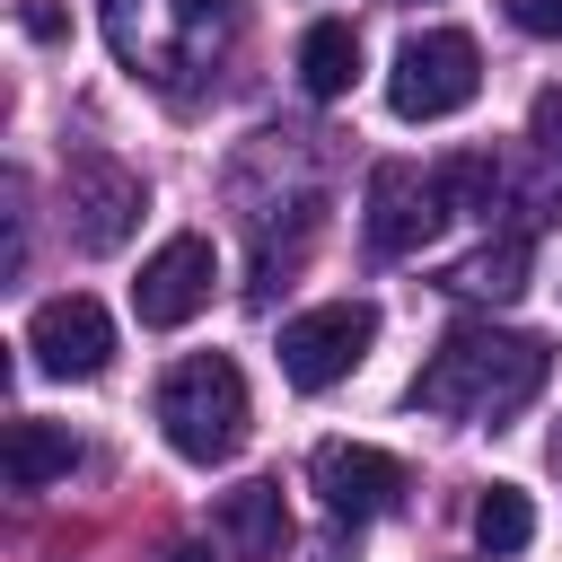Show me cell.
I'll return each mask as SVG.
<instances>
[{
	"label": "cell",
	"instance_id": "9a60e30c",
	"mask_svg": "<svg viewBox=\"0 0 562 562\" xmlns=\"http://www.w3.org/2000/svg\"><path fill=\"white\" fill-rule=\"evenodd\" d=\"M474 544H483V553H527V544H536V501H527L518 483H492V492L474 501Z\"/></svg>",
	"mask_w": 562,
	"mask_h": 562
},
{
	"label": "cell",
	"instance_id": "3957f363",
	"mask_svg": "<svg viewBox=\"0 0 562 562\" xmlns=\"http://www.w3.org/2000/svg\"><path fill=\"white\" fill-rule=\"evenodd\" d=\"M149 413H158V430H167L176 457L220 465V457H237V439H246V369H237L228 351H193V360H176V369L158 378Z\"/></svg>",
	"mask_w": 562,
	"mask_h": 562
},
{
	"label": "cell",
	"instance_id": "5bb4252c",
	"mask_svg": "<svg viewBox=\"0 0 562 562\" xmlns=\"http://www.w3.org/2000/svg\"><path fill=\"white\" fill-rule=\"evenodd\" d=\"M360 79V35H351V18H316L307 35H299V88L307 97H342Z\"/></svg>",
	"mask_w": 562,
	"mask_h": 562
},
{
	"label": "cell",
	"instance_id": "6da1fadb",
	"mask_svg": "<svg viewBox=\"0 0 562 562\" xmlns=\"http://www.w3.org/2000/svg\"><path fill=\"white\" fill-rule=\"evenodd\" d=\"M553 378V351L536 334H509V325H448L439 351L422 360V378L404 386L413 413H439V422H474V430H501L509 413H527Z\"/></svg>",
	"mask_w": 562,
	"mask_h": 562
},
{
	"label": "cell",
	"instance_id": "30bf717a",
	"mask_svg": "<svg viewBox=\"0 0 562 562\" xmlns=\"http://www.w3.org/2000/svg\"><path fill=\"white\" fill-rule=\"evenodd\" d=\"M307 474H316V492H325V509H334V518H386V509L413 492L404 457L360 448V439H325V448L307 457Z\"/></svg>",
	"mask_w": 562,
	"mask_h": 562
},
{
	"label": "cell",
	"instance_id": "4fadbf2b",
	"mask_svg": "<svg viewBox=\"0 0 562 562\" xmlns=\"http://www.w3.org/2000/svg\"><path fill=\"white\" fill-rule=\"evenodd\" d=\"M70 465H79V439H70L61 422H35V413L9 422V439H0V474H9V492H44V483H61Z\"/></svg>",
	"mask_w": 562,
	"mask_h": 562
},
{
	"label": "cell",
	"instance_id": "2e32d148",
	"mask_svg": "<svg viewBox=\"0 0 562 562\" xmlns=\"http://www.w3.org/2000/svg\"><path fill=\"white\" fill-rule=\"evenodd\" d=\"M501 9H509V26H518V35L562 44V0H501Z\"/></svg>",
	"mask_w": 562,
	"mask_h": 562
},
{
	"label": "cell",
	"instance_id": "277c9868",
	"mask_svg": "<svg viewBox=\"0 0 562 562\" xmlns=\"http://www.w3.org/2000/svg\"><path fill=\"white\" fill-rule=\"evenodd\" d=\"M474 88H483V53H474L465 26H422V35H404V53H395V70H386V105H395L404 123H448V114L474 105Z\"/></svg>",
	"mask_w": 562,
	"mask_h": 562
},
{
	"label": "cell",
	"instance_id": "52a82bcc",
	"mask_svg": "<svg viewBox=\"0 0 562 562\" xmlns=\"http://www.w3.org/2000/svg\"><path fill=\"white\" fill-rule=\"evenodd\" d=\"M211 281H220V255H211V237H167L149 263H140V281H132V316L149 325V334H176V325H193L202 307H211Z\"/></svg>",
	"mask_w": 562,
	"mask_h": 562
},
{
	"label": "cell",
	"instance_id": "ac0fdd59",
	"mask_svg": "<svg viewBox=\"0 0 562 562\" xmlns=\"http://www.w3.org/2000/svg\"><path fill=\"white\" fill-rule=\"evenodd\" d=\"M167 562H211V553H202V544H176V553H167Z\"/></svg>",
	"mask_w": 562,
	"mask_h": 562
},
{
	"label": "cell",
	"instance_id": "9c48e42d",
	"mask_svg": "<svg viewBox=\"0 0 562 562\" xmlns=\"http://www.w3.org/2000/svg\"><path fill=\"white\" fill-rule=\"evenodd\" d=\"M26 351H35V369H53V378H97V369L114 360V316H105L88 290H61V299H44V307L26 316Z\"/></svg>",
	"mask_w": 562,
	"mask_h": 562
},
{
	"label": "cell",
	"instance_id": "8992f818",
	"mask_svg": "<svg viewBox=\"0 0 562 562\" xmlns=\"http://www.w3.org/2000/svg\"><path fill=\"white\" fill-rule=\"evenodd\" d=\"M369 342H378V307L369 299H325V307L281 325V378L299 395H325V386H342L369 360Z\"/></svg>",
	"mask_w": 562,
	"mask_h": 562
},
{
	"label": "cell",
	"instance_id": "e0dca14e",
	"mask_svg": "<svg viewBox=\"0 0 562 562\" xmlns=\"http://www.w3.org/2000/svg\"><path fill=\"white\" fill-rule=\"evenodd\" d=\"M26 35H35V44H61V9H53V0H26Z\"/></svg>",
	"mask_w": 562,
	"mask_h": 562
},
{
	"label": "cell",
	"instance_id": "d6986e66",
	"mask_svg": "<svg viewBox=\"0 0 562 562\" xmlns=\"http://www.w3.org/2000/svg\"><path fill=\"white\" fill-rule=\"evenodd\" d=\"M553 465H562V439H553Z\"/></svg>",
	"mask_w": 562,
	"mask_h": 562
},
{
	"label": "cell",
	"instance_id": "7c38bea8",
	"mask_svg": "<svg viewBox=\"0 0 562 562\" xmlns=\"http://www.w3.org/2000/svg\"><path fill=\"white\" fill-rule=\"evenodd\" d=\"M527 263H536L527 228H501V237H483L474 255H457V263L439 272V290H448V299H492V307H509V299L527 290Z\"/></svg>",
	"mask_w": 562,
	"mask_h": 562
},
{
	"label": "cell",
	"instance_id": "8fae6325",
	"mask_svg": "<svg viewBox=\"0 0 562 562\" xmlns=\"http://www.w3.org/2000/svg\"><path fill=\"white\" fill-rule=\"evenodd\" d=\"M211 527H220V544H228L237 562H281V544H290V501H281V483H237V492H220Z\"/></svg>",
	"mask_w": 562,
	"mask_h": 562
},
{
	"label": "cell",
	"instance_id": "5b68a950",
	"mask_svg": "<svg viewBox=\"0 0 562 562\" xmlns=\"http://www.w3.org/2000/svg\"><path fill=\"white\" fill-rule=\"evenodd\" d=\"M457 220V202H448V184H439V167H413V158H386V167H369V202H360V237H369V255H422L439 228Z\"/></svg>",
	"mask_w": 562,
	"mask_h": 562
},
{
	"label": "cell",
	"instance_id": "7a4b0ae2",
	"mask_svg": "<svg viewBox=\"0 0 562 562\" xmlns=\"http://www.w3.org/2000/svg\"><path fill=\"white\" fill-rule=\"evenodd\" d=\"M237 18H246V0H97V26L114 44V61L132 79L167 88V97L202 88L228 61Z\"/></svg>",
	"mask_w": 562,
	"mask_h": 562
},
{
	"label": "cell",
	"instance_id": "ba28073f",
	"mask_svg": "<svg viewBox=\"0 0 562 562\" xmlns=\"http://www.w3.org/2000/svg\"><path fill=\"white\" fill-rule=\"evenodd\" d=\"M61 193H70V237H79L88 255H114V246L132 237V220L149 211L140 176H132V167H114V158H97V149H79V158H70Z\"/></svg>",
	"mask_w": 562,
	"mask_h": 562
}]
</instances>
